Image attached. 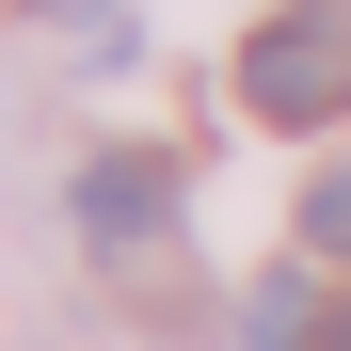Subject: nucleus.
Instances as JSON below:
<instances>
[{
	"instance_id": "nucleus-1",
	"label": "nucleus",
	"mask_w": 351,
	"mask_h": 351,
	"mask_svg": "<svg viewBox=\"0 0 351 351\" xmlns=\"http://www.w3.org/2000/svg\"><path fill=\"white\" fill-rule=\"evenodd\" d=\"M240 112H256V128H335V112H351V32L335 16H271L240 48Z\"/></svg>"
},
{
	"instance_id": "nucleus-2",
	"label": "nucleus",
	"mask_w": 351,
	"mask_h": 351,
	"mask_svg": "<svg viewBox=\"0 0 351 351\" xmlns=\"http://www.w3.org/2000/svg\"><path fill=\"white\" fill-rule=\"evenodd\" d=\"M80 223H96V240H160V223H176V160L112 144V160L80 176Z\"/></svg>"
},
{
	"instance_id": "nucleus-3",
	"label": "nucleus",
	"mask_w": 351,
	"mask_h": 351,
	"mask_svg": "<svg viewBox=\"0 0 351 351\" xmlns=\"http://www.w3.org/2000/svg\"><path fill=\"white\" fill-rule=\"evenodd\" d=\"M240 351H319V287H304V271H256V304H240Z\"/></svg>"
},
{
	"instance_id": "nucleus-4",
	"label": "nucleus",
	"mask_w": 351,
	"mask_h": 351,
	"mask_svg": "<svg viewBox=\"0 0 351 351\" xmlns=\"http://www.w3.org/2000/svg\"><path fill=\"white\" fill-rule=\"evenodd\" d=\"M304 240H319V256H351V160H335L319 192H304Z\"/></svg>"
},
{
	"instance_id": "nucleus-5",
	"label": "nucleus",
	"mask_w": 351,
	"mask_h": 351,
	"mask_svg": "<svg viewBox=\"0 0 351 351\" xmlns=\"http://www.w3.org/2000/svg\"><path fill=\"white\" fill-rule=\"evenodd\" d=\"M48 16H64L80 48H112V32H128V0H48Z\"/></svg>"
},
{
	"instance_id": "nucleus-6",
	"label": "nucleus",
	"mask_w": 351,
	"mask_h": 351,
	"mask_svg": "<svg viewBox=\"0 0 351 351\" xmlns=\"http://www.w3.org/2000/svg\"><path fill=\"white\" fill-rule=\"evenodd\" d=\"M287 16H335V0H287Z\"/></svg>"
},
{
	"instance_id": "nucleus-7",
	"label": "nucleus",
	"mask_w": 351,
	"mask_h": 351,
	"mask_svg": "<svg viewBox=\"0 0 351 351\" xmlns=\"http://www.w3.org/2000/svg\"><path fill=\"white\" fill-rule=\"evenodd\" d=\"M335 351H351V335H335Z\"/></svg>"
}]
</instances>
